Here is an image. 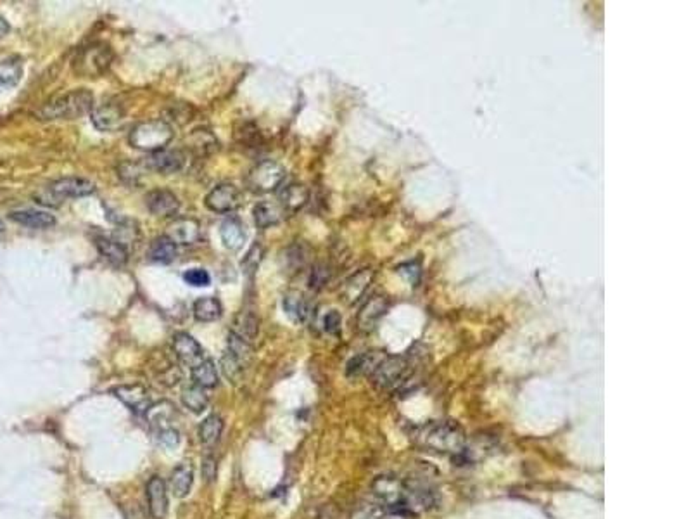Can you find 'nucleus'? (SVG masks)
I'll use <instances>...</instances> for the list:
<instances>
[{"instance_id": "f257e3e1", "label": "nucleus", "mask_w": 691, "mask_h": 519, "mask_svg": "<svg viewBox=\"0 0 691 519\" xmlns=\"http://www.w3.org/2000/svg\"><path fill=\"white\" fill-rule=\"evenodd\" d=\"M418 440L432 452L444 455H462L465 452V433L456 423L438 421L418 431Z\"/></svg>"}, {"instance_id": "f03ea898", "label": "nucleus", "mask_w": 691, "mask_h": 519, "mask_svg": "<svg viewBox=\"0 0 691 519\" xmlns=\"http://www.w3.org/2000/svg\"><path fill=\"white\" fill-rule=\"evenodd\" d=\"M92 109L93 93L87 89H76L43 104L38 116L42 120H76L87 113H92Z\"/></svg>"}, {"instance_id": "7ed1b4c3", "label": "nucleus", "mask_w": 691, "mask_h": 519, "mask_svg": "<svg viewBox=\"0 0 691 519\" xmlns=\"http://www.w3.org/2000/svg\"><path fill=\"white\" fill-rule=\"evenodd\" d=\"M173 139V129L164 120H149V122L137 123L130 132V144L132 147L146 153H156L164 149Z\"/></svg>"}, {"instance_id": "20e7f679", "label": "nucleus", "mask_w": 691, "mask_h": 519, "mask_svg": "<svg viewBox=\"0 0 691 519\" xmlns=\"http://www.w3.org/2000/svg\"><path fill=\"white\" fill-rule=\"evenodd\" d=\"M93 190H95V186L90 180L80 179V177H65L47 186L42 192L36 194L35 199L47 206H57L61 201L90 196Z\"/></svg>"}, {"instance_id": "39448f33", "label": "nucleus", "mask_w": 691, "mask_h": 519, "mask_svg": "<svg viewBox=\"0 0 691 519\" xmlns=\"http://www.w3.org/2000/svg\"><path fill=\"white\" fill-rule=\"evenodd\" d=\"M113 58V49L107 43H90L89 47H83L76 54V58L73 59V69L78 75L93 78V76H100L109 69Z\"/></svg>"}, {"instance_id": "423d86ee", "label": "nucleus", "mask_w": 691, "mask_h": 519, "mask_svg": "<svg viewBox=\"0 0 691 519\" xmlns=\"http://www.w3.org/2000/svg\"><path fill=\"white\" fill-rule=\"evenodd\" d=\"M410 374L411 364L408 357H384L370 374V379L381 390H394L407 383Z\"/></svg>"}, {"instance_id": "0eeeda50", "label": "nucleus", "mask_w": 691, "mask_h": 519, "mask_svg": "<svg viewBox=\"0 0 691 519\" xmlns=\"http://www.w3.org/2000/svg\"><path fill=\"white\" fill-rule=\"evenodd\" d=\"M285 177H287L285 166H282L277 162H271V159H267V162L258 163L254 168H251V172L247 173L246 184L253 192L267 194L271 192V190H277L284 184Z\"/></svg>"}, {"instance_id": "6e6552de", "label": "nucleus", "mask_w": 691, "mask_h": 519, "mask_svg": "<svg viewBox=\"0 0 691 519\" xmlns=\"http://www.w3.org/2000/svg\"><path fill=\"white\" fill-rule=\"evenodd\" d=\"M90 120H92L93 126L100 132H114V130L122 129L125 125L126 113L120 102L107 100V102L99 104V106H93Z\"/></svg>"}, {"instance_id": "1a4fd4ad", "label": "nucleus", "mask_w": 691, "mask_h": 519, "mask_svg": "<svg viewBox=\"0 0 691 519\" xmlns=\"http://www.w3.org/2000/svg\"><path fill=\"white\" fill-rule=\"evenodd\" d=\"M204 203L214 213H232L242 203V192L234 184H220L207 192Z\"/></svg>"}, {"instance_id": "9d476101", "label": "nucleus", "mask_w": 691, "mask_h": 519, "mask_svg": "<svg viewBox=\"0 0 691 519\" xmlns=\"http://www.w3.org/2000/svg\"><path fill=\"white\" fill-rule=\"evenodd\" d=\"M185 154L180 149H161L156 151V153H150L147 156L146 163L144 165L149 170L157 173H164V175H170V173H177L185 166Z\"/></svg>"}, {"instance_id": "9b49d317", "label": "nucleus", "mask_w": 691, "mask_h": 519, "mask_svg": "<svg viewBox=\"0 0 691 519\" xmlns=\"http://www.w3.org/2000/svg\"><path fill=\"white\" fill-rule=\"evenodd\" d=\"M173 351H175V357L179 358L180 364L190 367V369H194L197 364H201L206 358L199 341L194 340L187 333H179L173 336Z\"/></svg>"}, {"instance_id": "f8f14e48", "label": "nucleus", "mask_w": 691, "mask_h": 519, "mask_svg": "<svg viewBox=\"0 0 691 519\" xmlns=\"http://www.w3.org/2000/svg\"><path fill=\"white\" fill-rule=\"evenodd\" d=\"M114 397L122 400L130 410L137 412H147L152 407V398H150L149 390L142 384H123V386L114 388Z\"/></svg>"}, {"instance_id": "ddd939ff", "label": "nucleus", "mask_w": 691, "mask_h": 519, "mask_svg": "<svg viewBox=\"0 0 691 519\" xmlns=\"http://www.w3.org/2000/svg\"><path fill=\"white\" fill-rule=\"evenodd\" d=\"M146 206L152 215L166 219L179 213L180 201L168 189H154L146 196Z\"/></svg>"}, {"instance_id": "4468645a", "label": "nucleus", "mask_w": 691, "mask_h": 519, "mask_svg": "<svg viewBox=\"0 0 691 519\" xmlns=\"http://www.w3.org/2000/svg\"><path fill=\"white\" fill-rule=\"evenodd\" d=\"M166 237L175 244L190 246L201 239V225L194 219H177L168 225Z\"/></svg>"}, {"instance_id": "2eb2a0df", "label": "nucleus", "mask_w": 691, "mask_h": 519, "mask_svg": "<svg viewBox=\"0 0 691 519\" xmlns=\"http://www.w3.org/2000/svg\"><path fill=\"white\" fill-rule=\"evenodd\" d=\"M147 502L152 519H166L168 514V490L166 483L159 476H152L147 483Z\"/></svg>"}, {"instance_id": "dca6fc26", "label": "nucleus", "mask_w": 691, "mask_h": 519, "mask_svg": "<svg viewBox=\"0 0 691 519\" xmlns=\"http://www.w3.org/2000/svg\"><path fill=\"white\" fill-rule=\"evenodd\" d=\"M9 219L14 220L19 225L30 227V229H49V227L56 225V217L52 213L45 212V210H35V208L11 212Z\"/></svg>"}, {"instance_id": "f3484780", "label": "nucleus", "mask_w": 691, "mask_h": 519, "mask_svg": "<svg viewBox=\"0 0 691 519\" xmlns=\"http://www.w3.org/2000/svg\"><path fill=\"white\" fill-rule=\"evenodd\" d=\"M220 237L221 243L227 250L230 251H237L244 246L246 243V225L242 223V220H239L237 217H230V219L225 220L220 227Z\"/></svg>"}, {"instance_id": "a211bd4d", "label": "nucleus", "mask_w": 691, "mask_h": 519, "mask_svg": "<svg viewBox=\"0 0 691 519\" xmlns=\"http://www.w3.org/2000/svg\"><path fill=\"white\" fill-rule=\"evenodd\" d=\"M310 199V190L306 189V186L303 184H291V186L284 187L280 194H278V204L282 206V210L287 213H296L299 212L301 208L308 203Z\"/></svg>"}, {"instance_id": "6ab92c4d", "label": "nucleus", "mask_w": 691, "mask_h": 519, "mask_svg": "<svg viewBox=\"0 0 691 519\" xmlns=\"http://www.w3.org/2000/svg\"><path fill=\"white\" fill-rule=\"evenodd\" d=\"M284 311L293 322L304 324L311 317V303L301 293H287L284 296Z\"/></svg>"}, {"instance_id": "aec40b11", "label": "nucleus", "mask_w": 691, "mask_h": 519, "mask_svg": "<svg viewBox=\"0 0 691 519\" xmlns=\"http://www.w3.org/2000/svg\"><path fill=\"white\" fill-rule=\"evenodd\" d=\"M232 334H236L240 340L253 343L260 333V319L253 310H240L236 316L232 324Z\"/></svg>"}, {"instance_id": "412c9836", "label": "nucleus", "mask_w": 691, "mask_h": 519, "mask_svg": "<svg viewBox=\"0 0 691 519\" xmlns=\"http://www.w3.org/2000/svg\"><path fill=\"white\" fill-rule=\"evenodd\" d=\"M95 246L99 250L100 256L116 267H122L128 262V250L122 241L111 239V237H95Z\"/></svg>"}, {"instance_id": "4be33fe9", "label": "nucleus", "mask_w": 691, "mask_h": 519, "mask_svg": "<svg viewBox=\"0 0 691 519\" xmlns=\"http://www.w3.org/2000/svg\"><path fill=\"white\" fill-rule=\"evenodd\" d=\"M254 215V222H256L258 227L261 229H267L270 225H277L278 222L284 220L285 212L282 210V206L278 204V201H261L254 206L253 210Z\"/></svg>"}, {"instance_id": "5701e85b", "label": "nucleus", "mask_w": 691, "mask_h": 519, "mask_svg": "<svg viewBox=\"0 0 691 519\" xmlns=\"http://www.w3.org/2000/svg\"><path fill=\"white\" fill-rule=\"evenodd\" d=\"M177 258V244L173 241L168 239L166 236H159L150 243L149 250H147V260L152 263H161L166 265L171 263Z\"/></svg>"}, {"instance_id": "b1692460", "label": "nucleus", "mask_w": 691, "mask_h": 519, "mask_svg": "<svg viewBox=\"0 0 691 519\" xmlns=\"http://www.w3.org/2000/svg\"><path fill=\"white\" fill-rule=\"evenodd\" d=\"M382 358H384V355H381L378 351H367V353L356 355V357H353L350 362H348V366H346V374L350 377L372 374Z\"/></svg>"}, {"instance_id": "393cba45", "label": "nucleus", "mask_w": 691, "mask_h": 519, "mask_svg": "<svg viewBox=\"0 0 691 519\" xmlns=\"http://www.w3.org/2000/svg\"><path fill=\"white\" fill-rule=\"evenodd\" d=\"M221 313H223V308H221L220 300L213 296L197 298L194 303V317L199 322H214L220 319Z\"/></svg>"}, {"instance_id": "a878e982", "label": "nucleus", "mask_w": 691, "mask_h": 519, "mask_svg": "<svg viewBox=\"0 0 691 519\" xmlns=\"http://www.w3.org/2000/svg\"><path fill=\"white\" fill-rule=\"evenodd\" d=\"M23 76V65L19 59L0 61V92L14 89Z\"/></svg>"}, {"instance_id": "bb28decb", "label": "nucleus", "mask_w": 691, "mask_h": 519, "mask_svg": "<svg viewBox=\"0 0 691 519\" xmlns=\"http://www.w3.org/2000/svg\"><path fill=\"white\" fill-rule=\"evenodd\" d=\"M182 401L189 410L194 412V414H203V412L207 408V405H209V395H207L206 388L192 384V386L183 390Z\"/></svg>"}, {"instance_id": "cd10ccee", "label": "nucleus", "mask_w": 691, "mask_h": 519, "mask_svg": "<svg viewBox=\"0 0 691 519\" xmlns=\"http://www.w3.org/2000/svg\"><path fill=\"white\" fill-rule=\"evenodd\" d=\"M194 481V471L189 464H180L171 474V492L175 497H185L190 492Z\"/></svg>"}, {"instance_id": "c85d7f7f", "label": "nucleus", "mask_w": 691, "mask_h": 519, "mask_svg": "<svg viewBox=\"0 0 691 519\" xmlns=\"http://www.w3.org/2000/svg\"><path fill=\"white\" fill-rule=\"evenodd\" d=\"M192 371V379L194 384L203 388H213L218 384V371L214 362L209 360V358H204L201 364H197Z\"/></svg>"}, {"instance_id": "c756f323", "label": "nucleus", "mask_w": 691, "mask_h": 519, "mask_svg": "<svg viewBox=\"0 0 691 519\" xmlns=\"http://www.w3.org/2000/svg\"><path fill=\"white\" fill-rule=\"evenodd\" d=\"M223 428H225V424H223V419H221L220 415L213 414V415H209V417H206L199 428L201 441H203L204 445H207V447L214 445L218 440H220L221 433H223Z\"/></svg>"}, {"instance_id": "7c9ffc66", "label": "nucleus", "mask_w": 691, "mask_h": 519, "mask_svg": "<svg viewBox=\"0 0 691 519\" xmlns=\"http://www.w3.org/2000/svg\"><path fill=\"white\" fill-rule=\"evenodd\" d=\"M247 366H249V364H246V362H242L240 358L234 357L232 353H228V351L225 350L223 357H221V369H223L225 376H227L228 379H232L234 383H237V381L242 377L244 371H246Z\"/></svg>"}, {"instance_id": "2f4dec72", "label": "nucleus", "mask_w": 691, "mask_h": 519, "mask_svg": "<svg viewBox=\"0 0 691 519\" xmlns=\"http://www.w3.org/2000/svg\"><path fill=\"white\" fill-rule=\"evenodd\" d=\"M189 146L194 153L206 154L216 147V139H214L207 130H196V132L190 135Z\"/></svg>"}, {"instance_id": "473e14b6", "label": "nucleus", "mask_w": 691, "mask_h": 519, "mask_svg": "<svg viewBox=\"0 0 691 519\" xmlns=\"http://www.w3.org/2000/svg\"><path fill=\"white\" fill-rule=\"evenodd\" d=\"M385 307L382 303V300L375 298V300H370L367 305L363 307L360 313V326L361 327H374V324L377 322L378 317L384 313Z\"/></svg>"}, {"instance_id": "72a5a7b5", "label": "nucleus", "mask_w": 691, "mask_h": 519, "mask_svg": "<svg viewBox=\"0 0 691 519\" xmlns=\"http://www.w3.org/2000/svg\"><path fill=\"white\" fill-rule=\"evenodd\" d=\"M261 260H263V246L261 244H253L249 247V251L246 253L242 260V269L246 274H253L256 272L258 267H260Z\"/></svg>"}, {"instance_id": "f704fd0d", "label": "nucleus", "mask_w": 691, "mask_h": 519, "mask_svg": "<svg viewBox=\"0 0 691 519\" xmlns=\"http://www.w3.org/2000/svg\"><path fill=\"white\" fill-rule=\"evenodd\" d=\"M183 280L194 287H206L209 286L211 276L204 269H189L183 274Z\"/></svg>"}, {"instance_id": "c9c22d12", "label": "nucleus", "mask_w": 691, "mask_h": 519, "mask_svg": "<svg viewBox=\"0 0 691 519\" xmlns=\"http://www.w3.org/2000/svg\"><path fill=\"white\" fill-rule=\"evenodd\" d=\"M341 324H342L341 313H339L337 310H330L324 319V329L327 331L328 334H332V336H335V334H339V331H341Z\"/></svg>"}, {"instance_id": "e433bc0d", "label": "nucleus", "mask_w": 691, "mask_h": 519, "mask_svg": "<svg viewBox=\"0 0 691 519\" xmlns=\"http://www.w3.org/2000/svg\"><path fill=\"white\" fill-rule=\"evenodd\" d=\"M327 280H328L327 267L318 265V267H315L313 270H311L310 287H313V289H320V287H324L325 284H327Z\"/></svg>"}, {"instance_id": "4c0bfd02", "label": "nucleus", "mask_w": 691, "mask_h": 519, "mask_svg": "<svg viewBox=\"0 0 691 519\" xmlns=\"http://www.w3.org/2000/svg\"><path fill=\"white\" fill-rule=\"evenodd\" d=\"M399 274L410 276V283L415 286V283L418 280V276H420V270H418V265H415V263H407V265L399 267Z\"/></svg>"}, {"instance_id": "58836bf2", "label": "nucleus", "mask_w": 691, "mask_h": 519, "mask_svg": "<svg viewBox=\"0 0 691 519\" xmlns=\"http://www.w3.org/2000/svg\"><path fill=\"white\" fill-rule=\"evenodd\" d=\"M203 473L206 476L207 481H213L214 476H216V464H214L213 457H206L203 462Z\"/></svg>"}, {"instance_id": "ea45409f", "label": "nucleus", "mask_w": 691, "mask_h": 519, "mask_svg": "<svg viewBox=\"0 0 691 519\" xmlns=\"http://www.w3.org/2000/svg\"><path fill=\"white\" fill-rule=\"evenodd\" d=\"M9 30H11V28H9V23L5 21V19L2 18V16H0V40L4 38L5 35H8Z\"/></svg>"}, {"instance_id": "a19ab883", "label": "nucleus", "mask_w": 691, "mask_h": 519, "mask_svg": "<svg viewBox=\"0 0 691 519\" xmlns=\"http://www.w3.org/2000/svg\"><path fill=\"white\" fill-rule=\"evenodd\" d=\"M2 230H4V222L0 220V232H2Z\"/></svg>"}]
</instances>
